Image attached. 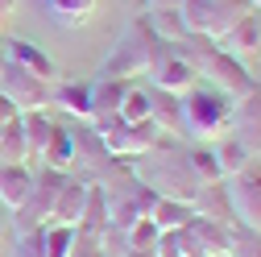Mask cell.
Segmentation results:
<instances>
[{"mask_svg": "<svg viewBox=\"0 0 261 257\" xmlns=\"http://www.w3.org/2000/svg\"><path fill=\"white\" fill-rule=\"evenodd\" d=\"M178 104H182V128L191 137H203V141H216L228 133V124H232V100L212 87V83H195L178 95Z\"/></svg>", "mask_w": 261, "mask_h": 257, "instance_id": "6da1fadb", "label": "cell"}, {"mask_svg": "<svg viewBox=\"0 0 261 257\" xmlns=\"http://www.w3.org/2000/svg\"><path fill=\"white\" fill-rule=\"evenodd\" d=\"M195 83H199V58H191L187 50H174V46H158L149 54V87L182 95Z\"/></svg>", "mask_w": 261, "mask_h": 257, "instance_id": "7a4b0ae2", "label": "cell"}, {"mask_svg": "<svg viewBox=\"0 0 261 257\" xmlns=\"http://www.w3.org/2000/svg\"><path fill=\"white\" fill-rule=\"evenodd\" d=\"M224 191L232 203V220L249 233H261V162H245L237 174H228Z\"/></svg>", "mask_w": 261, "mask_h": 257, "instance_id": "3957f363", "label": "cell"}, {"mask_svg": "<svg viewBox=\"0 0 261 257\" xmlns=\"http://www.w3.org/2000/svg\"><path fill=\"white\" fill-rule=\"evenodd\" d=\"M95 120H100L95 137H100L104 153H112V158H141V153H149L153 141H158L149 120H145V124H128V120H120V116H95Z\"/></svg>", "mask_w": 261, "mask_h": 257, "instance_id": "277c9868", "label": "cell"}, {"mask_svg": "<svg viewBox=\"0 0 261 257\" xmlns=\"http://www.w3.org/2000/svg\"><path fill=\"white\" fill-rule=\"evenodd\" d=\"M199 79L212 83V87H220L224 95H245V91H253L249 67H245L237 54H228V50H212V54L199 62Z\"/></svg>", "mask_w": 261, "mask_h": 257, "instance_id": "5b68a950", "label": "cell"}, {"mask_svg": "<svg viewBox=\"0 0 261 257\" xmlns=\"http://www.w3.org/2000/svg\"><path fill=\"white\" fill-rule=\"evenodd\" d=\"M178 13L187 34H199V38H224V29L232 25V5L224 0H178Z\"/></svg>", "mask_w": 261, "mask_h": 257, "instance_id": "8992f818", "label": "cell"}, {"mask_svg": "<svg viewBox=\"0 0 261 257\" xmlns=\"http://www.w3.org/2000/svg\"><path fill=\"white\" fill-rule=\"evenodd\" d=\"M0 91L17 104V112H34V108L46 104V83L34 79L29 71H21L17 62H5V71H0Z\"/></svg>", "mask_w": 261, "mask_h": 257, "instance_id": "52a82bcc", "label": "cell"}, {"mask_svg": "<svg viewBox=\"0 0 261 257\" xmlns=\"http://www.w3.org/2000/svg\"><path fill=\"white\" fill-rule=\"evenodd\" d=\"M83 208H87V183L62 178L58 183V195H54V208H50V224H71V228H79Z\"/></svg>", "mask_w": 261, "mask_h": 257, "instance_id": "ba28073f", "label": "cell"}, {"mask_svg": "<svg viewBox=\"0 0 261 257\" xmlns=\"http://www.w3.org/2000/svg\"><path fill=\"white\" fill-rule=\"evenodd\" d=\"M228 38V54H237L241 62L261 54V13H245V17H232V25L224 29Z\"/></svg>", "mask_w": 261, "mask_h": 257, "instance_id": "9c48e42d", "label": "cell"}, {"mask_svg": "<svg viewBox=\"0 0 261 257\" xmlns=\"http://www.w3.org/2000/svg\"><path fill=\"white\" fill-rule=\"evenodd\" d=\"M149 54H153V50L137 46V34H128V38L108 54L104 75H108V79H124V75H133V71H149Z\"/></svg>", "mask_w": 261, "mask_h": 257, "instance_id": "30bf717a", "label": "cell"}, {"mask_svg": "<svg viewBox=\"0 0 261 257\" xmlns=\"http://www.w3.org/2000/svg\"><path fill=\"white\" fill-rule=\"evenodd\" d=\"M5 54H9V62H17L21 71H29V75L42 79V83H54V79H58L54 58H50L46 50H38L34 42H13V46H5Z\"/></svg>", "mask_w": 261, "mask_h": 257, "instance_id": "8fae6325", "label": "cell"}, {"mask_svg": "<svg viewBox=\"0 0 261 257\" xmlns=\"http://www.w3.org/2000/svg\"><path fill=\"white\" fill-rule=\"evenodd\" d=\"M29 191H34V170H29V166L0 162V203H5L9 212H17V208L29 199Z\"/></svg>", "mask_w": 261, "mask_h": 257, "instance_id": "7c38bea8", "label": "cell"}, {"mask_svg": "<svg viewBox=\"0 0 261 257\" xmlns=\"http://www.w3.org/2000/svg\"><path fill=\"white\" fill-rule=\"evenodd\" d=\"M141 29H149V38H158L162 46H174L187 38V25H182V13L178 9H149V17L137 21Z\"/></svg>", "mask_w": 261, "mask_h": 257, "instance_id": "4fadbf2b", "label": "cell"}, {"mask_svg": "<svg viewBox=\"0 0 261 257\" xmlns=\"http://www.w3.org/2000/svg\"><path fill=\"white\" fill-rule=\"evenodd\" d=\"M21 128H25V149H29V162H42V153H46V145H50V137H54V120L42 112V108H34V112H21Z\"/></svg>", "mask_w": 261, "mask_h": 257, "instance_id": "5bb4252c", "label": "cell"}, {"mask_svg": "<svg viewBox=\"0 0 261 257\" xmlns=\"http://www.w3.org/2000/svg\"><path fill=\"white\" fill-rule=\"evenodd\" d=\"M42 9L67 29H79L95 17V9H100V0H42Z\"/></svg>", "mask_w": 261, "mask_h": 257, "instance_id": "9a60e30c", "label": "cell"}, {"mask_svg": "<svg viewBox=\"0 0 261 257\" xmlns=\"http://www.w3.org/2000/svg\"><path fill=\"white\" fill-rule=\"evenodd\" d=\"M195 208L191 199H174V195H158V203L149 208V220L158 224L162 233H170V228H182V224H191Z\"/></svg>", "mask_w": 261, "mask_h": 257, "instance_id": "2e32d148", "label": "cell"}, {"mask_svg": "<svg viewBox=\"0 0 261 257\" xmlns=\"http://www.w3.org/2000/svg\"><path fill=\"white\" fill-rule=\"evenodd\" d=\"M124 79H95L91 83V120L95 116H116V108H120V100H124Z\"/></svg>", "mask_w": 261, "mask_h": 257, "instance_id": "e0dca14e", "label": "cell"}, {"mask_svg": "<svg viewBox=\"0 0 261 257\" xmlns=\"http://www.w3.org/2000/svg\"><path fill=\"white\" fill-rule=\"evenodd\" d=\"M149 124H153V128H166V133H178V128H182V104H178L174 91H158V87H153Z\"/></svg>", "mask_w": 261, "mask_h": 257, "instance_id": "ac0fdd59", "label": "cell"}, {"mask_svg": "<svg viewBox=\"0 0 261 257\" xmlns=\"http://www.w3.org/2000/svg\"><path fill=\"white\" fill-rule=\"evenodd\" d=\"M212 153H216V162H220V174H224V178L237 174L245 162H253V153H249V145H245L241 137H216V141H212Z\"/></svg>", "mask_w": 261, "mask_h": 257, "instance_id": "d6986e66", "label": "cell"}, {"mask_svg": "<svg viewBox=\"0 0 261 257\" xmlns=\"http://www.w3.org/2000/svg\"><path fill=\"white\" fill-rule=\"evenodd\" d=\"M0 162H9V166H29V149H25L21 116H13L5 128H0Z\"/></svg>", "mask_w": 261, "mask_h": 257, "instance_id": "ffe728a7", "label": "cell"}, {"mask_svg": "<svg viewBox=\"0 0 261 257\" xmlns=\"http://www.w3.org/2000/svg\"><path fill=\"white\" fill-rule=\"evenodd\" d=\"M54 100H58L62 112L91 120V83H58L54 87Z\"/></svg>", "mask_w": 261, "mask_h": 257, "instance_id": "44dd1931", "label": "cell"}, {"mask_svg": "<svg viewBox=\"0 0 261 257\" xmlns=\"http://www.w3.org/2000/svg\"><path fill=\"white\" fill-rule=\"evenodd\" d=\"M149 112H153V87H124V100H120L116 116L128 124H145Z\"/></svg>", "mask_w": 261, "mask_h": 257, "instance_id": "7402d4cb", "label": "cell"}, {"mask_svg": "<svg viewBox=\"0 0 261 257\" xmlns=\"http://www.w3.org/2000/svg\"><path fill=\"white\" fill-rule=\"evenodd\" d=\"M75 237H79V228H71V224H42V249H46V257H71Z\"/></svg>", "mask_w": 261, "mask_h": 257, "instance_id": "603a6c76", "label": "cell"}, {"mask_svg": "<svg viewBox=\"0 0 261 257\" xmlns=\"http://www.w3.org/2000/svg\"><path fill=\"white\" fill-rule=\"evenodd\" d=\"M158 237H162L158 224H153L149 216H137L133 224H128L124 245H128V253H153V249H158Z\"/></svg>", "mask_w": 261, "mask_h": 257, "instance_id": "cb8c5ba5", "label": "cell"}, {"mask_svg": "<svg viewBox=\"0 0 261 257\" xmlns=\"http://www.w3.org/2000/svg\"><path fill=\"white\" fill-rule=\"evenodd\" d=\"M187 170H191L195 183H220V178H224V174H220V162H216V153H212V145L191 149V153H187Z\"/></svg>", "mask_w": 261, "mask_h": 257, "instance_id": "d4e9b609", "label": "cell"}, {"mask_svg": "<svg viewBox=\"0 0 261 257\" xmlns=\"http://www.w3.org/2000/svg\"><path fill=\"white\" fill-rule=\"evenodd\" d=\"M104 216H108V195H104V187H95L87 183V208H83V220H79V228H104Z\"/></svg>", "mask_w": 261, "mask_h": 257, "instance_id": "484cf974", "label": "cell"}, {"mask_svg": "<svg viewBox=\"0 0 261 257\" xmlns=\"http://www.w3.org/2000/svg\"><path fill=\"white\" fill-rule=\"evenodd\" d=\"M228 253L232 257H261V233H232Z\"/></svg>", "mask_w": 261, "mask_h": 257, "instance_id": "4316f807", "label": "cell"}, {"mask_svg": "<svg viewBox=\"0 0 261 257\" xmlns=\"http://www.w3.org/2000/svg\"><path fill=\"white\" fill-rule=\"evenodd\" d=\"M13 257H46V249H42V228L21 233L17 245H13Z\"/></svg>", "mask_w": 261, "mask_h": 257, "instance_id": "83f0119b", "label": "cell"}, {"mask_svg": "<svg viewBox=\"0 0 261 257\" xmlns=\"http://www.w3.org/2000/svg\"><path fill=\"white\" fill-rule=\"evenodd\" d=\"M71 257H104V253H100V245H95V241H87V237L79 233V237H75V249H71Z\"/></svg>", "mask_w": 261, "mask_h": 257, "instance_id": "f1b7e54d", "label": "cell"}, {"mask_svg": "<svg viewBox=\"0 0 261 257\" xmlns=\"http://www.w3.org/2000/svg\"><path fill=\"white\" fill-rule=\"evenodd\" d=\"M13 116H21V112H17V104L9 100V95H5V91H0V124H9Z\"/></svg>", "mask_w": 261, "mask_h": 257, "instance_id": "f546056e", "label": "cell"}, {"mask_svg": "<svg viewBox=\"0 0 261 257\" xmlns=\"http://www.w3.org/2000/svg\"><path fill=\"white\" fill-rule=\"evenodd\" d=\"M13 9H17V0H0V29L13 21Z\"/></svg>", "mask_w": 261, "mask_h": 257, "instance_id": "4dcf8cb0", "label": "cell"}, {"mask_svg": "<svg viewBox=\"0 0 261 257\" xmlns=\"http://www.w3.org/2000/svg\"><path fill=\"white\" fill-rule=\"evenodd\" d=\"M5 241H9V208L0 203V245H5Z\"/></svg>", "mask_w": 261, "mask_h": 257, "instance_id": "1f68e13d", "label": "cell"}, {"mask_svg": "<svg viewBox=\"0 0 261 257\" xmlns=\"http://www.w3.org/2000/svg\"><path fill=\"white\" fill-rule=\"evenodd\" d=\"M149 9H178V0H149Z\"/></svg>", "mask_w": 261, "mask_h": 257, "instance_id": "d6a6232c", "label": "cell"}, {"mask_svg": "<svg viewBox=\"0 0 261 257\" xmlns=\"http://www.w3.org/2000/svg\"><path fill=\"white\" fill-rule=\"evenodd\" d=\"M5 62H9V54H5V42H0V71H5Z\"/></svg>", "mask_w": 261, "mask_h": 257, "instance_id": "836d02e7", "label": "cell"}, {"mask_svg": "<svg viewBox=\"0 0 261 257\" xmlns=\"http://www.w3.org/2000/svg\"><path fill=\"white\" fill-rule=\"evenodd\" d=\"M207 257H232V253H207Z\"/></svg>", "mask_w": 261, "mask_h": 257, "instance_id": "e575fe53", "label": "cell"}, {"mask_svg": "<svg viewBox=\"0 0 261 257\" xmlns=\"http://www.w3.org/2000/svg\"><path fill=\"white\" fill-rule=\"evenodd\" d=\"M253 87H257V91H261V75H257V83H253Z\"/></svg>", "mask_w": 261, "mask_h": 257, "instance_id": "d590c367", "label": "cell"}, {"mask_svg": "<svg viewBox=\"0 0 261 257\" xmlns=\"http://www.w3.org/2000/svg\"><path fill=\"white\" fill-rule=\"evenodd\" d=\"M253 5H257V13H261V0H253Z\"/></svg>", "mask_w": 261, "mask_h": 257, "instance_id": "8d00e7d4", "label": "cell"}, {"mask_svg": "<svg viewBox=\"0 0 261 257\" xmlns=\"http://www.w3.org/2000/svg\"><path fill=\"white\" fill-rule=\"evenodd\" d=\"M224 5H237V0H224Z\"/></svg>", "mask_w": 261, "mask_h": 257, "instance_id": "74e56055", "label": "cell"}]
</instances>
